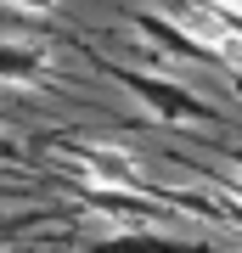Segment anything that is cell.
<instances>
[{"mask_svg": "<svg viewBox=\"0 0 242 253\" xmlns=\"http://www.w3.org/2000/svg\"><path fill=\"white\" fill-rule=\"evenodd\" d=\"M101 73H107V79H118V84H124V90L141 101L152 118H163V124H220V113L208 107L203 96H192L186 84L163 79V73L130 68V62H101Z\"/></svg>", "mask_w": 242, "mask_h": 253, "instance_id": "1", "label": "cell"}, {"mask_svg": "<svg viewBox=\"0 0 242 253\" xmlns=\"http://www.w3.org/2000/svg\"><path fill=\"white\" fill-rule=\"evenodd\" d=\"M62 152H73V163L85 169V180L90 186H101V191H141V169H135V158L130 152H118V146H101V141H56Z\"/></svg>", "mask_w": 242, "mask_h": 253, "instance_id": "2", "label": "cell"}, {"mask_svg": "<svg viewBox=\"0 0 242 253\" xmlns=\"http://www.w3.org/2000/svg\"><path fill=\"white\" fill-rule=\"evenodd\" d=\"M124 17H130V28L146 40V45H158V51H169V56H192V62H220V56L203 45V34H192V28H186V23H175L169 11H141V6H130Z\"/></svg>", "mask_w": 242, "mask_h": 253, "instance_id": "3", "label": "cell"}, {"mask_svg": "<svg viewBox=\"0 0 242 253\" xmlns=\"http://www.w3.org/2000/svg\"><path fill=\"white\" fill-rule=\"evenodd\" d=\"M0 84H17V90H45L51 84V62L40 45L23 40H0Z\"/></svg>", "mask_w": 242, "mask_h": 253, "instance_id": "4", "label": "cell"}, {"mask_svg": "<svg viewBox=\"0 0 242 253\" xmlns=\"http://www.w3.org/2000/svg\"><path fill=\"white\" fill-rule=\"evenodd\" d=\"M79 253H203L197 242H175V236H152V231H118V236H101Z\"/></svg>", "mask_w": 242, "mask_h": 253, "instance_id": "5", "label": "cell"}, {"mask_svg": "<svg viewBox=\"0 0 242 253\" xmlns=\"http://www.w3.org/2000/svg\"><path fill=\"white\" fill-rule=\"evenodd\" d=\"M23 23H34V17H23L17 6H6V0H0V40H11V28H23Z\"/></svg>", "mask_w": 242, "mask_h": 253, "instance_id": "6", "label": "cell"}, {"mask_svg": "<svg viewBox=\"0 0 242 253\" xmlns=\"http://www.w3.org/2000/svg\"><path fill=\"white\" fill-rule=\"evenodd\" d=\"M6 6H17L23 17H34V23H40L45 11H56V0H6Z\"/></svg>", "mask_w": 242, "mask_h": 253, "instance_id": "7", "label": "cell"}, {"mask_svg": "<svg viewBox=\"0 0 242 253\" xmlns=\"http://www.w3.org/2000/svg\"><path fill=\"white\" fill-rule=\"evenodd\" d=\"M231 90H237V96H242V73H231Z\"/></svg>", "mask_w": 242, "mask_h": 253, "instance_id": "8", "label": "cell"}, {"mask_svg": "<svg viewBox=\"0 0 242 253\" xmlns=\"http://www.w3.org/2000/svg\"><path fill=\"white\" fill-rule=\"evenodd\" d=\"M0 231H6V225H0Z\"/></svg>", "mask_w": 242, "mask_h": 253, "instance_id": "9", "label": "cell"}]
</instances>
